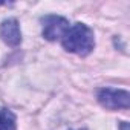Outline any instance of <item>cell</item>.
I'll return each mask as SVG.
<instances>
[{"label": "cell", "instance_id": "6da1fadb", "mask_svg": "<svg viewBox=\"0 0 130 130\" xmlns=\"http://www.w3.org/2000/svg\"><path fill=\"white\" fill-rule=\"evenodd\" d=\"M61 44L68 52L77 55H87L95 47L93 31L84 23H74L63 34Z\"/></svg>", "mask_w": 130, "mask_h": 130}, {"label": "cell", "instance_id": "7a4b0ae2", "mask_svg": "<svg viewBox=\"0 0 130 130\" xmlns=\"http://www.w3.org/2000/svg\"><path fill=\"white\" fill-rule=\"evenodd\" d=\"M98 103L109 109V110H118V109H128L130 106V95L127 90L121 89H112V87H103L96 92Z\"/></svg>", "mask_w": 130, "mask_h": 130}, {"label": "cell", "instance_id": "3957f363", "mask_svg": "<svg viewBox=\"0 0 130 130\" xmlns=\"http://www.w3.org/2000/svg\"><path fill=\"white\" fill-rule=\"evenodd\" d=\"M41 23H43V37L49 41L61 38L66 29L69 28V22L60 15H46L41 19Z\"/></svg>", "mask_w": 130, "mask_h": 130}, {"label": "cell", "instance_id": "277c9868", "mask_svg": "<svg viewBox=\"0 0 130 130\" xmlns=\"http://www.w3.org/2000/svg\"><path fill=\"white\" fill-rule=\"evenodd\" d=\"M0 37L9 46H19L22 43V32L15 19H6L0 25Z\"/></svg>", "mask_w": 130, "mask_h": 130}, {"label": "cell", "instance_id": "5b68a950", "mask_svg": "<svg viewBox=\"0 0 130 130\" xmlns=\"http://www.w3.org/2000/svg\"><path fill=\"white\" fill-rule=\"evenodd\" d=\"M0 130H17L15 115L5 107H0Z\"/></svg>", "mask_w": 130, "mask_h": 130}, {"label": "cell", "instance_id": "8992f818", "mask_svg": "<svg viewBox=\"0 0 130 130\" xmlns=\"http://www.w3.org/2000/svg\"><path fill=\"white\" fill-rule=\"evenodd\" d=\"M127 128H128L127 122H125V121H122V122H121V130H127Z\"/></svg>", "mask_w": 130, "mask_h": 130}]
</instances>
